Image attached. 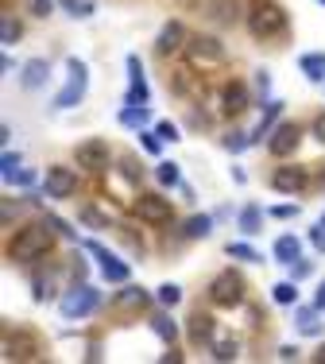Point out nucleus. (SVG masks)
I'll return each instance as SVG.
<instances>
[{
	"instance_id": "1",
	"label": "nucleus",
	"mask_w": 325,
	"mask_h": 364,
	"mask_svg": "<svg viewBox=\"0 0 325 364\" xmlns=\"http://www.w3.org/2000/svg\"><path fill=\"white\" fill-rule=\"evenodd\" d=\"M47 248H51V233H47L43 225H28V229H20V233L12 237L8 256H12V260H39Z\"/></svg>"
},
{
	"instance_id": "2",
	"label": "nucleus",
	"mask_w": 325,
	"mask_h": 364,
	"mask_svg": "<svg viewBox=\"0 0 325 364\" xmlns=\"http://www.w3.org/2000/svg\"><path fill=\"white\" fill-rule=\"evenodd\" d=\"M248 28H252L256 39H271L287 31V12L279 4H256V12L248 16Z\"/></svg>"
},
{
	"instance_id": "3",
	"label": "nucleus",
	"mask_w": 325,
	"mask_h": 364,
	"mask_svg": "<svg viewBox=\"0 0 325 364\" xmlns=\"http://www.w3.org/2000/svg\"><path fill=\"white\" fill-rule=\"evenodd\" d=\"M66 70H70V81H66L62 93L55 97V109H74V105L86 97V62L70 59V62H66Z\"/></svg>"
},
{
	"instance_id": "4",
	"label": "nucleus",
	"mask_w": 325,
	"mask_h": 364,
	"mask_svg": "<svg viewBox=\"0 0 325 364\" xmlns=\"http://www.w3.org/2000/svg\"><path fill=\"white\" fill-rule=\"evenodd\" d=\"M132 210H136V217L147 221V225H166V221H171V205H166V198H159V194H139Z\"/></svg>"
},
{
	"instance_id": "5",
	"label": "nucleus",
	"mask_w": 325,
	"mask_h": 364,
	"mask_svg": "<svg viewBox=\"0 0 325 364\" xmlns=\"http://www.w3.org/2000/svg\"><path fill=\"white\" fill-rule=\"evenodd\" d=\"M97 302H101V295H97L93 287L81 283L78 291H70V295L62 299V314H66V318H86V314L97 310Z\"/></svg>"
},
{
	"instance_id": "6",
	"label": "nucleus",
	"mask_w": 325,
	"mask_h": 364,
	"mask_svg": "<svg viewBox=\"0 0 325 364\" xmlns=\"http://www.w3.org/2000/svg\"><path fill=\"white\" fill-rule=\"evenodd\" d=\"M210 299L217 306H240V299H244V283H240V275H217L210 283Z\"/></svg>"
},
{
	"instance_id": "7",
	"label": "nucleus",
	"mask_w": 325,
	"mask_h": 364,
	"mask_svg": "<svg viewBox=\"0 0 325 364\" xmlns=\"http://www.w3.org/2000/svg\"><path fill=\"white\" fill-rule=\"evenodd\" d=\"M74 163H78V167H86V171H105V163H108L105 140H86V144H78Z\"/></svg>"
},
{
	"instance_id": "8",
	"label": "nucleus",
	"mask_w": 325,
	"mask_h": 364,
	"mask_svg": "<svg viewBox=\"0 0 325 364\" xmlns=\"http://www.w3.org/2000/svg\"><path fill=\"white\" fill-rule=\"evenodd\" d=\"M89 252L97 256V263H101V275L108 279V283H124V279H128V263H124V260H116V256L105 252L101 244H89Z\"/></svg>"
},
{
	"instance_id": "9",
	"label": "nucleus",
	"mask_w": 325,
	"mask_h": 364,
	"mask_svg": "<svg viewBox=\"0 0 325 364\" xmlns=\"http://www.w3.org/2000/svg\"><path fill=\"white\" fill-rule=\"evenodd\" d=\"M186 47H190V59L194 62H221L224 59V47L217 43V39H210V35H194Z\"/></svg>"
},
{
	"instance_id": "10",
	"label": "nucleus",
	"mask_w": 325,
	"mask_h": 364,
	"mask_svg": "<svg viewBox=\"0 0 325 364\" xmlns=\"http://www.w3.org/2000/svg\"><path fill=\"white\" fill-rule=\"evenodd\" d=\"M47 198H70L74 194V171H66V167H51L47 171Z\"/></svg>"
},
{
	"instance_id": "11",
	"label": "nucleus",
	"mask_w": 325,
	"mask_h": 364,
	"mask_svg": "<svg viewBox=\"0 0 325 364\" xmlns=\"http://www.w3.org/2000/svg\"><path fill=\"white\" fill-rule=\"evenodd\" d=\"M271 155H290L298 147V124H279V128H275V136H271Z\"/></svg>"
},
{
	"instance_id": "12",
	"label": "nucleus",
	"mask_w": 325,
	"mask_h": 364,
	"mask_svg": "<svg viewBox=\"0 0 325 364\" xmlns=\"http://www.w3.org/2000/svg\"><path fill=\"white\" fill-rule=\"evenodd\" d=\"M302 186H306V171H302V167H283V171H275V190H279V194H298Z\"/></svg>"
},
{
	"instance_id": "13",
	"label": "nucleus",
	"mask_w": 325,
	"mask_h": 364,
	"mask_svg": "<svg viewBox=\"0 0 325 364\" xmlns=\"http://www.w3.org/2000/svg\"><path fill=\"white\" fill-rule=\"evenodd\" d=\"M128 70H132L128 105H144V101H147V81H144V70H139V59H136V55H128Z\"/></svg>"
},
{
	"instance_id": "14",
	"label": "nucleus",
	"mask_w": 325,
	"mask_h": 364,
	"mask_svg": "<svg viewBox=\"0 0 325 364\" xmlns=\"http://www.w3.org/2000/svg\"><path fill=\"white\" fill-rule=\"evenodd\" d=\"M221 109H224V113H232V117L248 109V89L240 86V81H232V86H224V93H221Z\"/></svg>"
},
{
	"instance_id": "15",
	"label": "nucleus",
	"mask_w": 325,
	"mask_h": 364,
	"mask_svg": "<svg viewBox=\"0 0 325 364\" xmlns=\"http://www.w3.org/2000/svg\"><path fill=\"white\" fill-rule=\"evenodd\" d=\"M47 78H51V66H47L43 59H31L28 66H23V89H39V86H47Z\"/></svg>"
},
{
	"instance_id": "16",
	"label": "nucleus",
	"mask_w": 325,
	"mask_h": 364,
	"mask_svg": "<svg viewBox=\"0 0 325 364\" xmlns=\"http://www.w3.org/2000/svg\"><path fill=\"white\" fill-rule=\"evenodd\" d=\"M182 39H186V31H182V23L178 20H171L166 28L159 31V55H171V51H178L182 47Z\"/></svg>"
},
{
	"instance_id": "17",
	"label": "nucleus",
	"mask_w": 325,
	"mask_h": 364,
	"mask_svg": "<svg viewBox=\"0 0 325 364\" xmlns=\"http://www.w3.org/2000/svg\"><path fill=\"white\" fill-rule=\"evenodd\" d=\"M260 225H263V210H260V205H244V210H240V233L256 237V233H260Z\"/></svg>"
},
{
	"instance_id": "18",
	"label": "nucleus",
	"mask_w": 325,
	"mask_h": 364,
	"mask_svg": "<svg viewBox=\"0 0 325 364\" xmlns=\"http://www.w3.org/2000/svg\"><path fill=\"white\" fill-rule=\"evenodd\" d=\"M298 252H302V244H298L295 237H279V241H275V260L279 263H295Z\"/></svg>"
},
{
	"instance_id": "19",
	"label": "nucleus",
	"mask_w": 325,
	"mask_h": 364,
	"mask_svg": "<svg viewBox=\"0 0 325 364\" xmlns=\"http://www.w3.org/2000/svg\"><path fill=\"white\" fill-rule=\"evenodd\" d=\"M190 337H194V341H210L213 337V318L210 314H194V318H190Z\"/></svg>"
},
{
	"instance_id": "20",
	"label": "nucleus",
	"mask_w": 325,
	"mask_h": 364,
	"mask_svg": "<svg viewBox=\"0 0 325 364\" xmlns=\"http://www.w3.org/2000/svg\"><path fill=\"white\" fill-rule=\"evenodd\" d=\"M302 74L310 81H325V55H302Z\"/></svg>"
},
{
	"instance_id": "21",
	"label": "nucleus",
	"mask_w": 325,
	"mask_h": 364,
	"mask_svg": "<svg viewBox=\"0 0 325 364\" xmlns=\"http://www.w3.org/2000/svg\"><path fill=\"white\" fill-rule=\"evenodd\" d=\"M318 306L314 310H298V329H302L306 337H314V334H321V322H318Z\"/></svg>"
},
{
	"instance_id": "22",
	"label": "nucleus",
	"mask_w": 325,
	"mask_h": 364,
	"mask_svg": "<svg viewBox=\"0 0 325 364\" xmlns=\"http://www.w3.org/2000/svg\"><path fill=\"white\" fill-rule=\"evenodd\" d=\"M210 229H213V217L198 213V217L186 221V229H182V233H186V237H198V241H202V237H210Z\"/></svg>"
},
{
	"instance_id": "23",
	"label": "nucleus",
	"mask_w": 325,
	"mask_h": 364,
	"mask_svg": "<svg viewBox=\"0 0 325 364\" xmlns=\"http://www.w3.org/2000/svg\"><path fill=\"white\" fill-rule=\"evenodd\" d=\"M271 299L279 302V306H295V299H298L295 283H275V287H271Z\"/></svg>"
},
{
	"instance_id": "24",
	"label": "nucleus",
	"mask_w": 325,
	"mask_h": 364,
	"mask_svg": "<svg viewBox=\"0 0 325 364\" xmlns=\"http://www.w3.org/2000/svg\"><path fill=\"white\" fill-rule=\"evenodd\" d=\"M62 8L74 16V20H86V16H93V4H86V0H62Z\"/></svg>"
},
{
	"instance_id": "25",
	"label": "nucleus",
	"mask_w": 325,
	"mask_h": 364,
	"mask_svg": "<svg viewBox=\"0 0 325 364\" xmlns=\"http://www.w3.org/2000/svg\"><path fill=\"white\" fill-rule=\"evenodd\" d=\"M155 175H159L163 186H178V163H159V171H155Z\"/></svg>"
},
{
	"instance_id": "26",
	"label": "nucleus",
	"mask_w": 325,
	"mask_h": 364,
	"mask_svg": "<svg viewBox=\"0 0 325 364\" xmlns=\"http://www.w3.org/2000/svg\"><path fill=\"white\" fill-rule=\"evenodd\" d=\"M152 326H155V334H159V337H166V341H174V334H178V329H174V322L166 318V314H159V318H152Z\"/></svg>"
},
{
	"instance_id": "27",
	"label": "nucleus",
	"mask_w": 325,
	"mask_h": 364,
	"mask_svg": "<svg viewBox=\"0 0 325 364\" xmlns=\"http://www.w3.org/2000/svg\"><path fill=\"white\" fill-rule=\"evenodd\" d=\"M120 124H128V128H132V124H136V128H139V124H147V109H144V105H139V109H124Z\"/></svg>"
},
{
	"instance_id": "28",
	"label": "nucleus",
	"mask_w": 325,
	"mask_h": 364,
	"mask_svg": "<svg viewBox=\"0 0 325 364\" xmlns=\"http://www.w3.org/2000/svg\"><path fill=\"white\" fill-rule=\"evenodd\" d=\"M229 256H232V260H244V263H256V260H260V252H252L248 244H229Z\"/></svg>"
},
{
	"instance_id": "29",
	"label": "nucleus",
	"mask_w": 325,
	"mask_h": 364,
	"mask_svg": "<svg viewBox=\"0 0 325 364\" xmlns=\"http://www.w3.org/2000/svg\"><path fill=\"white\" fill-rule=\"evenodd\" d=\"M213 357L217 360H232V357H236V341H217L213 345Z\"/></svg>"
},
{
	"instance_id": "30",
	"label": "nucleus",
	"mask_w": 325,
	"mask_h": 364,
	"mask_svg": "<svg viewBox=\"0 0 325 364\" xmlns=\"http://www.w3.org/2000/svg\"><path fill=\"white\" fill-rule=\"evenodd\" d=\"M144 299H147V295L139 291V287H128V291L120 295V306H144Z\"/></svg>"
},
{
	"instance_id": "31",
	"label": "nucleus",
	"mask_w": 325,
	"mask_h": 364,
	"mask_svg": "<svg viewBox=\"0 0 325 364\" xmlns=\"http://www.w3.org/2000/svg\"><path fill=\"white\" fill-rule=\"evenodd\" d=\"M23 4H28V12L39 16V20H43V16H51V0H23Z\"/></svg>"
},
{
	"instance_id": "32",
	"label": "nucleus",
	"mask_w": 325,
	"mask_h": 364,
	"mask_svg": "<svg viewBox=\"0 0 325 364\" xmlns=\"http://www.w3.org/2000/svg\"><path fill=\"white\" fill-rule=\"evenodd\" d=\"M252 144V140L244 136V132H232V136H224V147H229V152H240V147H248Z\"/></svg>"
},
{
	"instance_id": "33",
	"label": "nucleus",
	"mask_w": 325,
	"mask_h": 364,
	"mask_svg": "<svg viewBox=\"0 0 325 364\" xmlns=\"http://www.w3.org/2000/svg\"><path fill=\"white\" fill-rule=\"evenodd\" d=\"M31 178H35V175H31V171H20V167H16V171H8V175H4V182H16V186H28Z\"/></svg>"
},
{
	"instance_id": "34",
	"label": "nucleus",
	"mask_w": 325,
	"mask_h": 364,
	"mask_svg": "<svg viewBox=\"0 0 325 364\" xmlns=\"http://www.w3.org/2000/svg\"><path fill=\"white\" fill-rule=\"evenodd\" d=\"M159 302H163V306H174V302H178V287H174V283L159 287Z\"/></svg>"
},
{
	"instance_id": "35",
	"label": "nucleus",
	"mask_w": 325,
	"mask_h": 364,
	"mask_svg": "<svg viewBox=\"0 0 325 364\" xmlns=\"http://www.w3.org/2000/svg\"><path fill=\"white\" fill-rule=\"evenodd\" d=\"M155 132H159V140H166V144H174V140H182L174 124H159V128H155Z\"/></svg>"
},
{
	"instance_id": "36",
	"label": "nucleus",
	"mask_w": 325,
	"mask_h": 364,
	"mask_svg": "<svg viewBox=\"0 0 325 364\" xmlns=\"http://www.w3.org/2000/svg\"><path fill=\"white\" fill-rule=\"evenodd\" d=\"M16 35H20V28H16L12 20H4V23H0V39H4V43H12Z\"/></svg>"
},
{
	"instance_id": "37",
	"label": "nucleus",
	"mask_w": 325,
	"mask_h": 364,
	"mask_svg": "<svg viewBox=\"0 0 325 364\" xmlns=\"http://www.w3.org/2000/svg\"><path fill=\"white\" fill-rule=\"evenodd\" d=\"M310 241H314V248H321V252H325V221H318V225H314Z\"/></svg>"
},
{
	"instance_id": "38",
	"label": "nucleus",
	"mask_w": 325,
	"mask_h": 364,
	"mask_svg": "<svg viewBox=\"0 0 325 364\" xmlns=\"http://www.w3.org/2000/svg\"><path fill=\"white\" fill-rule=\"evenodd\" d=\"M0 167H4V175H8V171H16V167H20V155H16V152H4V159H0Z\"/></svg>"
},
{
	"instance_id": "39",
	"label": "nucleus",
	"mask_w": 325,
	"mask_h": 364,
	"mask_svg": "<svg viewBox=\"0 0 325 364\" xmlns=\"http://www.w3.org/2000/svg\"><path fill=\"white\" fill-rule=\"evenodd\" d=\"M51 283H47V279H39V283H35V299H51Z\"/></svg>"
},
{
	"instance_id": "40",
	"label": "nucleus",
	"mask_w": 325,
	"mask_h": 364,
	"mask_svg": "<svg viewBox=\"0 0 325 364\" xmlns=\"http://www.w3.org/2000/svg\"><path fill=\"white\" fill-rule=\"evenodd\" d=\"M295 205H275V217H295Z\"/></svg>"
},
{
	"instance_id": "41",
	"label": "nucleus",
	"mask_w": 325,
	"mask_h": 364,
	"mask_svg": "<svg viewBox=\"0 0 325 364\" xmlns=\"http://www.w3.org/2000/svg\"><path fill=\"white\" fill-rule=\"evenodd\" d=\"M279 357H283V360H295V357H298V349H295V345H283Z\"/></svg>"
},
{
	"instance_id": "42",
	"label": "nucleus",
	"mask_w": 325,
	"mask_h": 364,
	"mask_svg": "<svg viewBox=\"0 0 325 364\" xmlns=\"http://www.w3.org/2000/svg\"><path fill=\"white\" fill-rule=\"evenodd\" d=\"M314 132H318V140H325V113H321L318 120H314Z\"/></svg>"
},
{
	"instance_id": "43",
	"label": "nucleus",
	"mask_w": 325,
	"mask_h": 364,
	"mask_svg": "<svg viewBox=\"0 0 325 364\" xmlns=\"http://www.w3.org/2000/svg\"><path fill=\"white\" fill-rule=\"evenodd\" d=\"M314 306H318V310H325V279H321V287H318V299H314Z\"/></svg>"
},
{
	"instance_id": "44",
	"label": "nucleus",
	"mask_w": 325,
	"mask_h": 364,
	"mask_svg": "<svg viewBox=\"0 0 325 364\" xmlns=\"http://www.w3.org/2000/svg\"><path fill=\"white\" fill-rule=\"evenodd\" d=\"M318 360H325V349H321V353H318Z\"/></svg>"
},
{
	"instance_id": "45",
	"label": "nucleus",
	"mask_w": 325,
	"mask_h": 364,
	"mask_svg": "<svg viewBox=\"0 0 325 364\" xmlns=\"http://www.w3.org/2000/svg\"><path fill=\"white\" fill-rule=\"evenodd\" d=\"M321 4H325V0H321Z\"/></svg>"
},
{
	"instance_id": "46",
	"label": "nucleus",
	"mask_w": 325,
	"mask_h": 364,
	"mask_svg": "<svg viewBox=\"0 0 325 364\" xmlns=\"http://www.w3.org/2000/svg\"><path fill=\"white\" fill-rule=\"evenodd\" d=\"M321 221H325V217H321Z\"/></svg>"
}]
</instances>
